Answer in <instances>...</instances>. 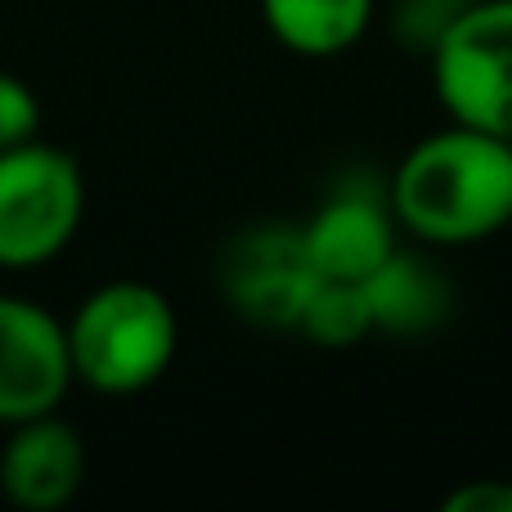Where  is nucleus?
<instances>
[{
  "instance_id": "nucleus-11",
  "label": "nucleus",
  "mask_w": 512,
  "mask_h": 512,
  "mask_svg": "<svg viewBox=\"0 0 512 512\" xmlns=\"http://www.w3.org/2000/svg\"><path fill=\"white\" fill-rule=\"evenodd\" d=\"M297 328L315 346H355L373 328L369 297H364L360 283L319 279L315 292H310V301H306V310H301Z\"/></svg>"
},
{
  "instance_id": "nucleus-4",
  "label": "nucleus",
  "mask_w": 512,
  "mask_h": 512,
  "mask_svg": "<svg viewBox=\"0 0 512 512\" xmlns=\"http://www.w3.org/2000/svg\"><path fill=\"white\" fill-rule=\"evenodd\" d=\"M432 81L450 122L512 140V0H468L436 32Z\"/></svg>"
},
{
  "instance_id": "nucleus-1",
  "label": "nucleus",
  "mask_w": 512,
  "mask_h": 512,
  "mask_svg": "<svg viewBox=\"0 0 512 512\" xmlns=\"http://www.w3.org/2000/svg\"><path fill=\"white\" fill-rule=\"evenodd\" d=\"M387 198L396 225L423 243L490 239L512 221V140L463 122L445 126L400 158Z\"/></svg>"
},
{
  "instance_id": "nucleus-2",
  "label": "nucleus",
  "mask_w": 512,
  "mask_h": 512,
  "mask_svg": "<svg viewBox=\"0 0 512 512\" xmlns=\"http://www.w3.org/2000/svg\"><path fill=\"white\" fill-rule=\"evenodd\" d=\"M176 346V310L153 283L140 279L104 283L68 319L72 373L104 396L153 387L171 369Z\"/></svg>"
},
{
  "instance_id": "nucleus-5",
  "label": "nucleus",
  "mask_w": 512,
  "mask_h": 512,
  "mask_svg": "<svg viewBox=\"0 0 512 512\" xmlns=\"http://www.w3.org/2000/svg\"><path fill=\"white\" fill-rule=\"evenodd\" d=\"M315 283L319 274L292 225H256L221 256L225 301L256 328H297Z\"/></svg>"
},
{
  "instance_id": "nucleus-3",
  "label": "nucleus",
  "mask_w": 512,
  "mask_h": 512,
  "mask_svg": "<svg viewBox=\"0 0 512 512\" xmlns=\"http://www.w3.org/2000/svg\"><path fill=\"white\" fill-rule=\"evenodd\" d=\"M86 216V176L59 144L0 149V270H36L68 248Z\"/></svg>"
},
{
  "instance_id": "nucleus-13",
  "label": "nucleus",
  "mask_w": 512,
  "mask_h": 512,
  "mask_svg": "<svg viewBox=\"0 0 512 512\" xmlns=\"http://www.w3.org/2000/svg\"><path fill=\"white\" fill-rule=\"evenodd\" d=\"M450 512H512V486L508 481H472L445 499Z\"/></svg>"
},
{
  "instance_id": "nucleus-10",
  "label": "nucleus",
  "mask_w": 512,
  "mask_h": 512,
  "mask_svg": "<svg viewBox=\"0 0 512 512\" xmlns=\"http://www.w3.org/2000/svg\"><path fill=\"white\" fill-rule=\"evenodd\" d=\"M261 14L283 50L333 59L369 32L373 0H261Z\"/></svg>"
},
{
  "instance_id": "nucleus-8",
  "label": "nucleus",
  "mask_w": 512,
  "mask_h": 512,
  "mask_svg": "<svg viewBox=\"0 0 512 512\" xmlns=\"http://www.w3.org/2000/svg\"><path fill=\"white\" fill-rule=\"evenodd\" d=\"M86 481V445L81 432L59 414H41L9 427L0 450V490L9 504L27 512L63 508Z\"/></svg>"
},
{
  "instance_id": "nucleus-14",
  "label": "nucleus",
  "mask_w": 512,
  "mask_h": 512,
  "mask_svg": "<svg viewBox=\"0 0 512 512\" xmlns=\"http://www.w3.org/2000/svg\"><path fill=\"white\" fill-rule=\"evenodd\" d=\"M508 225H512V221H508Z\"/></svg>"
},
{
  "instance_id": "nucleus-7",
  "label": "nucleus",
  "mask_w": 512,
  "mask_h": 512,
  "mask_svg": "<svg viewBox=\"0 0 512 512\" xmlns=\"http://www.w3.org/2000/svg\"><path fill=\"white\" fill-rule=\"evenodd\" d=\"M301 243L319 279L364 283L396 252V212L369 189H333L301 225Z\"/></svg>"
},
{
  "instance_id": "nucleus-12",
  "label": "nucleus",
  "mask_w": 512,
  "mask_h": 512,
  "mask_svg": "<svg viewBox=\"0 0 512 512\" xmlns=\"http://www.w3.org/2000/svg\"><path fill=\"white\" fill-rule=\"evenodd\" d=\"M36 131H41V99L23 77L0 68V149L36 140Z\"/></svg>"
},
{
  "instance_id": "nucleus-6",
  "label": "nucleus",
  "mask_w": 512,
  "mask_h": 512,
  "mask_svg": "<svg viewBox=\"0 0 512 512\" xmlns=\"http://www.w3.org/2000/svg\"><path fill=\"white\" fill-rule=\"evenodd\" d=\"M72 378L68 324L36 301L0 292V423L59 414Z\"/></svg>"
},
{
  "instance_id": "nucleus-9",
  "label": "nucleus",
  "mask_w": 512,
  "mask_h": 512,
  "mask_svg": "<svg viewBox=\"0 0 512 512\" xmlns=\"http://www.w3.org/2000/svg\"><path fill=\"white\" fill-rule=\"evenodd\" d=\"M364 297H369V315L373 328H387V333H432L436 324L450 310V283L436 265H427L414 252H391L369 279L360 283Z\"/></svg>"
}]
</instances>
